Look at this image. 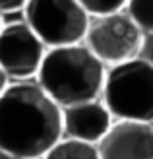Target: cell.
<instances>
[{
  "instance_id": "obj_3",
  "label": "cell",
  "mask_w": 153,
  "mask_h": 159,
  "mask_svg": "<svg viewBox=\"0 0 153 159\" xmlns=\"http://www.w3.org/2000/svg\"><path fill=\"white\" fill-rule=\"evenodd\" d=\"M101 99L116 120L153 122V64L138 57L109 66Z\"/></svg>"
},
{
  "instance_id": "obj_14",
  "label": "cell",
  "mask_w": 153,
  "mask_h": 159,
  "mask_svg": "<svg viewBox=\"0 0 153 159\" xmlns=\"http://www.w3.org/2000/svg\"><path fill=\"white\" fill-rule=\"evenodd\" d=\"M8 85H10V76H8V74L4 72V68L0 66V95L8 89Z\"/></svg>"
},
{
  "instance_id": "obj_13",
  "label": "cell",
  "mask_w": 153,
  "mask_h": 159,
  "mask_svg": "<svg viewBox=\"0 0 153 159\" xmlns=\"http://www.w3.org/2000/svg\"><path fill=\"white\" fill-rule=\"evenodd\" d=\"M140 57L146 58L149 64H153V33H146V37H143V47Z\"/></svg>"
},
{
  "instance_id": "obj_1",
  "label": "cell",
  "mask_w": 153,
  "mask_h": 159,
  "mask_svg": "<svg viewBox=\"0 0 153 159\" xmlns=\"http://www.w3.org/2000/svg\"><path fill=\"white\" fill-rule=\"evenodd\" d=\"M64 136L62 107L31 80L0 95V149L16 159H43Z\"/></svg>"
},
{
  "instance_id": "obj_9",
  "label": "cell",
  "mask_w": 153,
  "mask_h": 159,
  "mask_svg": "<svg viewBox=\"0 0 153 159\" xmlns=\"http://www.w3.org/2000/svg\"><path fill=\"white\" fill-rule=\"evenodd\" d=\"M43 159H101L97 144L62 136Z\"/></svg>"
},
{
  "instance_id": "obj_7",
  "label": "cell",
  "mask_w": 153,
  "mask_h": 159,
  "mask_svg": "<svg viewBox=\"0 0 153 159\" xmlns=\"http://www.w3.org/2000/svg\"><path fill=\"white\" fill-rule=\"evenodd\" d=\"M97 148L101 159H153V122L115 120Z\"/></svg>"
},
{
  "instance_id": "obj_6",
  "label": "cell",
  "mask_w": 153,
  "mask_h": 159,
  "mask_svg": "<svg viewBox=\"0 0 153 159\" xmlns=\"http://www.w3.org/2000/svg\"><path fill=\"white\" fill-rule=\"evenodd\" d=\"M47 51L49 47L25 21L4 25L0 31V66L10 80L37 78Z\"/></svg>"
},
{
  "instance_id": "obj_15",
  "label": "cell",
  "mask_w": 153,
  "mask_h": 159,
  "mask_svg": "<svg viewBox=\"0 0 153 159\" xmlns=\"http://www.w3.org/2000/svg\"><path fill=\"white\" fill-rule=\"evenodd\" d=\"M0 159H16V157H12L10 153H6V152H2V149H0Z\"/></svg>"
},
{
  "instance_id": "obj_4",
  "label": "cell",
  "mask_w": 153,
  "mask_h": 159,
  "mask_svg": "<svg viewBox=\"0 0 153 159\" xmlns=\"http://www.w3.org/2000/svg\"><path fill=\"white\" fill-rule=\"evenodd\" d=\"M23 21L49 47L83 43L91 16L78 0H29Z\"/></svg>"
},
{
  "instance_id": "obj_11",
  "label": "cell",
  "mask_w": 153,
  "mask_h": 159,
  "mask_svg": "<svg viewBox=\"0 0 153 159\" xmlns=\"http://www.w3.org/2000/svg\"><path fill=\"white\" fill-rule=\"evenodd\" d=\"M85 8V12L95 18V16H107L120 10H126L128 0H78Z\"/></svg>"
},
{
  "instance_id": "obj_12",
  "label": "cell",
  "mask_w": 153,
  "mask_h": 159,
  "mask_svg": "<svg viewBox=\"0 0 153 159\" xmlns=\"http://www.w3.org/2000/svg\"><path fill=\"white\" fill-rule=\"evenodd\" d=\"M29 0H0V14H14V12H23Z\"/></svg>"
},
{
  "instance_id": "obj_10",
  "label": "cell",
  "mask_w": 153,
  "mask_h": 159,
  "mask_svg": "<svg viewBox=\"0 0 153 159\" xmlns=\"http://www.w3.org/2000/svg\"><path fill=\"white\" fill-rule=\"evenodd\" d=\"M126 12L146 33H153V0H128Z\"/></svg>"
},
{
  "instance_id": "obj_5",
  "label": "cell",
  "mask_w": 153,
  "mask_h": 159,
  "mask_svg": "<svg viewBox=\"0 0 153 159\" xmlns=\"http://www.w3.org/2000/svg\"><path fill=\"white\" fill-rule=\"evenodd\" d=\"M143 37L146 31L126 10H120L91 18L83 43L109 68L138 58L143 47Z\"/></svg>"
},
{
  "instance_id": "obj_16",
  "label": "cell",
  "mask_w": 153,
  "mask_h": 159,
  "mask_svg": "<svg viewBox=\"0 0 153 159\" xmlns=\"http://www.w3.org/2000/svg\"><path fill=\"white\" fill-rule=\"evenodd\" d=\"M2 27H4V21H2V14H0V31H2Z\"/></svg>"
},
{
  "instance_id": "obj_2",
  "label": "cell",
  "mask_w": 153,
  "mask_h": 159,
  "mask_svg": "<svg viewBox=\"0 0 153 159\" xmlns=\"http://www.w3.org/2000/svg\"><path fill=\"white\" fill-rule=\"evenodd\" d=\"M107 70V64L85 43H76L47 51L35 80L64 109L82 101L101 99Z\"/></svg>"
},
{
  "instance_id": "obj_8",
  "label": "cell",
  "mask_w": 153,
  "mask_h": 159,
  "mask_svg": "<svg viewBox=\"0 0 153 159\" xmlns=\"http://www.w3.org/2000/svg\"><path fill=\"white\" fill-rule=\"evenodd\" d=\"M115 120L116 118L112 116L103 99L82 101L62 109L64 136L91 142V144H99L115 124Z\"/></svg>"
}]
</instances>
